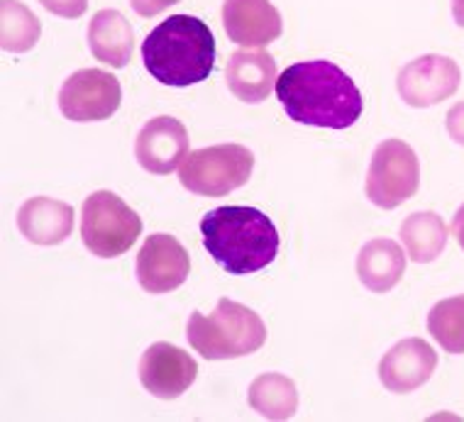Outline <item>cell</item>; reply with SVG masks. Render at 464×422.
Returning <instances> with one entry per match:
<instances>
[{"label":"cell","instance_id":"6da1fadb","mask_svg":"<svg viewBox=\"0 0 464 422\" xmlns=\"http://www.w3.org/2000/svg\"><path fill=\"white\" fill-rule=\"evenodd\" d=\"M276 98L288 118L311 128L347 129L364 110L357 83L325 59L288 66L276 79Z\"/></svg>","mask_w":464,"mask_h":422},{"label":"cell","instance_id":"7a4b0ae2","mask_svg":"<svg viewBox=\"0 0 464 422\" xmlns=\"http://www.w3.org/2000/svg\"><path fill=\"white\" fill-rule=\"evenodd\" d=\"M203 247L232 276L256 273L279 254L276 225L249 206H220L200 220Z\"/></svg>","mask_w":464,"mask_h":422},{"label":"cell","instance_id":"3957f363","mask_svg":"<svg viewBox=\"0 0 464 422\" xmlns=\"http://www.w3.org/2000/svg\"><path fill=\"white\" fill-rule=\"evenodd\" d=\"M142 62L161 86H193L208 79L216 66V37L198 17L171 15L147 34Z\"/></svg>","mask_w":464,"mask_h":422},{"label":"cell","instance_id":"277c9868","mask_svg":"<svg viewBox=\"0 0 464 422\" xmlns=\"http://www.w3.org/2000/svg\"><path fill=\"white\" fill-rule=\"evenodd\" d=\"M186 337L193 350L208 361L240 359L265 347L266 327L252 308L220 298L210 315L193 311L186 327Z\"/></svg>","mask_w":464,"mask_h":422},{"label":"cell","instance_id":"5b68a950","mask_svg":"<svg viewBox=\"0 0 464 422\" xmlns=\"http://www.w3.org/2000/svg\"><path fill=\"white\" fill-rule=\"evenodd\" d=\"M142 235V220L112 191H96L81 207V239L98 259H115L132 249Z\"/></svg>","mask_w":464,"mask_h":422},{"label":"cell","instance_id":"8992f818","mask_svg":"<svg viewBox=\"0 0 464 422\" xmlns=\"http://www.w3.org/2000/svg\"><path fill=\"white\" fill-rule=\"evenodd\" d=\"M255 168V154L242 144H213L186 154L179 178L186 191L206 198H220L247 184Z\"/></svg>","mask_w":464,"mask_h":422},{"label":"cell","instance_id":"52a82bcc","mask_svg":"<svg viewBox=\"0 0 464 422\" xmlns=\"http://www.w3.org/2000/svg\"><path fill=\"white\" fill-rule=\"evenodd\" d=\"M420 186V161L413 147L401 139H384L372 154L367 171V198L382 210H393L413 198Z\"/></svg>","mask_w":464,"mask_h":422},{"label":"cell","instance_id":"ba28073f","mask_svg":"<svg viewBox=\"0 0 464 422\" xmlns=\"http://www.w3.org/2000/svg\"><path fill=\"white\" fill-rule=\"evenodd\" d=\"M122 103L121 81L101 69H79L59 91V110L72 122H101Z\"/></svg>","mask_w":464,"mask_h":422},{"label":"cell","instance_id":"9c48e42d","mask_svg":"<svg viewBox=\"0 0 464 422\" xmlns=\"http://www.w3.org/2000/svg\"><path fill=\"white\" fill-rule=\"evenodd\" d=\"M462 83V72L455 59L442 54H425L413 59L399 72V96L411 108H430L448 101Z\"/></svg>","mask_w":464,"mask_h":422},{"label":"cell","instance_id":"30bf717a","mask_svg":"<svg viewBox=\"0 0 464 422\" xmlns=\"http://www.w3.org/2000/svg\"><path fill=\"white\" fill-rule=\"evenodd\" d=\"M191 273V256L171 235H150L137 254V281L152 295L171 293L184 286Z\"/></svg>","mask_w":464,"mask_h":422},{"label":"cell","instance_id":"8fae6325","mask_svg":"<svg viewBox=\"0 0 464 422\" xmlns=\"http://www.w3.org/2000/svg\"><path fill=\"white\" fill-rule=\"evenodd\" d=\"M140 381L144 390L161 400H174L191 388L198 376V364L181 347L169 342H154L140 359Z\"/></svg>","mask_w":464,"mask_h":422},{"label":"cell","instance_id":"7c38bea8","mask_svg":"<svg viewBox=\"0 0 464 422\" xmlns=\"http://www.w3.org/2000/svg\"><path fill=\"white\" fill-rule=\"evenodd\" d=\"M438 367V351L420 337H409L393 344L379 361V381L392 393H411L430 381Z\"/></svg>","mask_w":464,"mask_h":422},{"label":"cell","instance_id":"4fadbf2b","mask_svg":"<svg viewBox=\"0 0 464 422\" xmlns=\"http://www.w3.org/2000/svg\"><path fill=\"white\" fill-rule=\"evenodd\" d=\"M188 154V132L171 115L152 118L137 135L135 157L144 171L157 176L171 174Z\"/></svg>","mask_w":464,"mask_h":422},{"label":"cell","instance_id":"5bb4252c","mask_svg":"<svg viewBox=\"0 0 464 422\" xmlns=\"http://www.w3.org/2000/svg\"><path fill=\"white\" fill-rule=\"evenodd\" d=\"M223 27L242 47H266L281 37V13L269 0H225Z\"/></svg>","mask_w":464,"mask_h":422},{"label":"cell","instance_id":"9a60e30c","mask_svg":"<svg viewBox=\"0 0 464 422\" xmlns=\"http://www.w3.org/2000/svg\"><path fill=\"white\" fill-rule=\"evenodd\" d=\"M225 79L232 96L240 98L242 103L256 105L265 103L266 98L276 91V62L266 52H252V49H240L230 56Z\"/></svg>","mask_w":464,"mask_h":422},{"label":"cell","instance_id":"2e32d148","mask_svg":"<svg viewBox=\"0 0 464 422\" xmlns=\"http://www.w3.org/2000/svg\"><path fill=\"white\" fill-rule=\"evenodd\" d=\"M17 227L27 242L40 247H54L72 237L73 207L64 200L37 196L23 203L17 213Z\"/></svg>","mask_w":464,"mask_h":422},{"label":"cell","instance_id":"e0dca14e","mask_svg":"<svg viewBox=\"0 0 464 422\" xmlns=\"http://www.w3.org/2000/svg\"><path fill=\"white\" fill-rule=\"evenodd\" d=\"M89 47L98 62L125 69L135 49V30L121 10H98L89 24Z\"/></svg>","mask_w":464,"mask_h":422},{"label":"cell","instance_id":"ac0fdd59","mask_svg":"<svg viewBox=\"0 0 464 422\" xmlns=\"http://www.w3.org/2000/svg\"><path fill=\"white\" fill-rule=\"evenodd\" d=\"M406 273V254L393 239H372L360 249L357 276L372 293H389Z\"/></svg>","mask_w":464,"mask_h":422},{"label":"cell","instance_id":"d6986e66","mask_svg":"<svg viewBox=\"0 0 464 422\" xmlns=\"http://www.w3.org/2000/svg\"><path fill=\"white\" fill-rule=\"evenodd\" d=\"M399 235L411 262L430 264L448 247L450 230L438 213L420 210L401 223Z\"/></svg>","mask_w":464,"mask_h":422},{"label":"cell","instance_id":"ffe728a7","mask_svg":"<svg viewBox=\"0 0 464 422\" xmlns=\"http://www.w3.org/2000/svg\"><path fill=\"white\" fill-rule=\"evenodd\" d=\"M247 400L252 410L266 420H288L298 410L296 383L284 374H262L249 383Z\"/></svg>","mask_w":464,"mask_h":422},{"label":"cell","instance_id":"44dd1931","mask_svg":"<svg viewBox=\"0 0 464 422\" xmlns=\"http://www.w3.org/2000/svg\"><path fill=\"white\" fill-rule=\"evenodd\" d=\"M42 37L40 17L20 0H0V47L13 54L34 49Z\"/></svg>","mask_w":464,"mask_h":422},{"label":"cell","instance_id":"7402d4cb","mask_svg":"<svg viewBox=\"0 0 464 422\" xmlns=\"http://www.w3.org/2000/svg\"><path fill=\"white\" fill-rule=\"evenodd\" d=\"M428 332L448 354H464V295L432 305L428 312Z\"/></svg>","mask_w":464,"mask_h":422},{"label":"cell","instance_id":"603a6c76","mask_svg":"<svg viewBox=\"0 0 464 422\" xmlns=\"http://www.w3.org/2000/svg\"><path fill=\"white\" fill-rule=\"evenodd\" d=\"M42 5L59 17H81L89 10V0H40Z\"/></svg>","mask_w":464,"mask_h":422},{"label":"cell","instance_id":"cb8c5ba5","mask_svg":"<svg viewBox=\"0 0 464 422\" xmlns=\"http://www.w3.org/2000/svg\"><path fill=\"white\" fill-rule=\"evenodd\" d=\"M445 125H448V135L452 137L457 144H462L464 147V103H457L450 108Z\"/></svg>","mask_w":464,"mask_h":422},{"label":"cell","instance_id":"d4e9b609","mask_svg":"<svg viewBox=\"0 0 464 422\" xmlns=\"http://www.w3.org/2000/svg\"><path fill=\"white\" fill-rule=\"evenodd\" d=\"M130 3H132V8H135L137 15L154 17L160 15V13H164L167 8H171V5L181 3V0H130Z\"/></svg>","mask_w":464,"mask_h":422},{"label":"cell","instance_id":"484cf974","mask_svg":"<svg viewBox=\"0 0 464 422\" xmlns=\"http://www.w3.org/2000/svg\"><path fill=\"white\" fill-rule=\"evenodd\" d=\"M452 235H455L457 245L464 249V203L455 213V220H452Z\"/></svg>","mask_w":464,"mask_h":422},{"label":"cell","instance_id":"4316f807","mask_svg":"<svg viewBox=\"0 0 464 422\" xmlns=\"http://www.w3.org/2000/svg\"><path fill=\"white\" fill-rule=\"evenodd\" d=\"M452 17L459 27H464V0H452Z\"/></svg>","mask_w":464,"mask_h":422}]
</instances>
